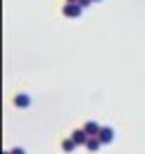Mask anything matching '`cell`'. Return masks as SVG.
Segmentation results:
<instances>
[{
	"label": "cell",
	"instance_id": "30bf717a",
	"mask_svg": "<svg viewBox=\"0 0 145 154\" xmlns=\"http://www.w3.org/2000/svg\"><path fill=\"white\" fill-rule=\"evenodd\" d=\"M66 2H77V0H66Z\"/></svg>",
	"mask_w": 145,
	"mask_h": 154
},
{
	"label": "cell",
	"instance_id": "5b68a950",
	"mask_svg": "<svg viewBox=\"0 0 145 154\" xmlns=\"http://www.w3.org/2000/svg\"><path fill=\"white\" fill-rule=\"evenodd\" d=\"M84 129H86V134L88 136H100V131H102V127L97 125L95 120H88L86 125H84Z\"/></svg>",
	"mask_w": 145,
	"mask_h": 154
},
{
	"label": "cell",
	"instance_id": "7a4b0ae2",
	"mask_svg": "<svg viewBox=\"0 0 145 154\" xmlns=\"http://www.w3.org/2000/svg\"><path fill=\"white\" fill-rule=\"evenodd\" d=\"M70 138L75 140V143H77V145H86L91 136H88V134H86V129H84V127H82V129H72Z\"/></svg>",
	"mask_w": 145,
	"mask_h": 154
},
{
	"label": "cell",
	"instance_id": "8992f818",
	"mask_svg": "<svg viewBox=\"0 0 145 154\" xmlns=\"http://www.w3.org/2000/svg\"><path fill=\"white\" fill-rule=\"evenodd\" d=\"M84 147H86L88 152H97V149L102 147V140L97 138V136H91V138H88V143L84 145Z\"/></svg>",
	"mask_w": 145,
	"mask_h": 154
},
{
	"label": "cell",
	"instance_id": "8fae6325",
	"mask_svg": "<svg viewBox=\"0 0 145 154\" xmlns=\"http://www.w3.org/2000/svg\"><path fill=\"white\" fill-rule=\"evenodd\" d=\"M93 2H102V0H93Z\"/></svg>",
	"mask_w": 145,
	"mask_h": 154
},
{
	"label": "cell",
	"instance_id": "6da1fadb",
	"mask_svg": "<svg viewBox=\"0 0 145 154\" xmlns=\"http://www.w3.org/2000/svg\"><path fill=\"white\" fill-rule=\"evenodd\" d=\"M82 7L77 5V2H66V5L61 7V14L66 16V18H79V16H82Z\"/></svg>",
	"mask_w": 145,
	"mask_h": 154
},
{
	"label": "cell",
	"instance_id": "ba28073f",
	"mask_svg": "<svg viewBox=\"0 0 145 154\" xmlns=\"http://www.w3.org/2000/svg\"><path fill=\"white\" fill-rule=\"evenodd\" d=\"M77 5L82 7V9H86V7H91V5H93V0H77Z\"/></svg>",
	"mask_w": 145,
	"mask_h": 154
},
{
	"label": "cell",
	"instance_id": "52a82bcc",
	"mask_svg": "<svg viewBox=\"0 0 145 154\" xmlns=\"http://www.w3.org/2000/svg\"><path fill=\"white\" fill-rule=\"evenodd\" d=\"M75 147H77V143H75V140L70 138V136H68V138H63L61 140V149L66 154H70V152H75Z\"/></svg>",
	"mask_w": 145,
	"mask_h": 154
},
{
	"label": "cell",
	"instance_id": "3957f363",
	"mask_svg": "<svg viewBox=\"0 0 145 154\" xmlns=\"http://www.w3.org/2000/svg\"><path fill=\"white\" fill-rule=\"evenodd\" d=\"M97 138L102 140V145L113 143V138H116V131H113V127H102V131H100V136H97Z\"/></svg>",
	"mask_w": 145,
	"mask_h": 154
},
{
	"label": "cell",
	"instance_id": "9c48e42d",
	"mask_svg": "<svg viewBox=\"0 0 145 154\" xmlns=\"http://www.w3.org/2000/svg\"><path fill=\"white\" fill-rule=\"evenodd\" d=\"M9 152H11V154H25V149H23V147H11Z\"/></svg>",
	"mask_w": 145,
	"mask_h": 154
},
{
	"label": "cell",
	"instance_id": "277c9868",
	"mask_svg": "<svg viewBox=\"0 0 145 154\" xmlns=\"http://www.w3.org/2000/svg\"><path fill=\"white\" fill-rule=\"evenodd\" d=\"M14 104L18 106V109H27V106L32 104V95H29V93H18V95L14 97Z\"/></svg>",
	"mask_w": 145,
	"mask_h": 154
},
{
	"label": "cell",
	"instance_id": "7c38bea8",
	"mask_svg": "<svg viewBox=\"0 0 145 154\" xmlns=\"http://www.w3.org/2000/svg\"><path fill=\"white\" fill-rule=\"evenodd\" d=\"M5 154H11V152H9V149H7V152H5Z\"/></svg>",
	"mask_w": 145,
	"mask_h": 154
}]
</instances>
